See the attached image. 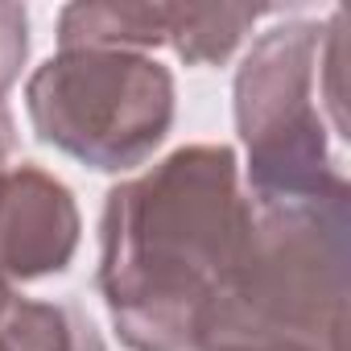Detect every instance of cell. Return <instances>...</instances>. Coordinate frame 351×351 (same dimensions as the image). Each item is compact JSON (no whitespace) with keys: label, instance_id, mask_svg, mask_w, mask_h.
<instances>
[{"label":"cell","instance_id":"ba28073f","mask_svg":"<svg viewBox=\"0 0 351 351\" xmlns=\"http://www.w3.org/2000/svg\"><path fill=\"white\" fill-rule=\"evenodd\" d=\"M13 153H17V124H13V112L5 104V91H0V169L9 165Z\"/></svg>","mask_w":351,"mask_h":351},{"label":"cell","instance_id":"277c9868","mask_svg":"<svg viewBox=\"0 0 351 351\" xmlns=\"http://www.w3.org/2000/svg\"><path fill=\"white\" fill-rule=\"evenodd\" d=\"M79 248L75 195L34 161L0 169V281L62 273Z\"/></svg>","mask_w":351,"mask_h":351},{"label":"cell","instance_id":"52a82bcc","mask_svg":"<svg viewBox=\"0 0 351 351\" xmlns=\"http://www.w3.org/2000/svg\"><path fill=\"white\" fill-rule=\"evenodd\" d=\"M29 54V13L21 5H0V91L21 79Z\"/></svg>","mask_w":351,"mask_h":351},{"label":"cell","instance_id":"3957f363","mask_svg":"<svg viewBox=\"0 0 351 351\" xmlns=\"http://www.w3.org/2000/svg\"><path fill=\"white\" fill-rule=\"evenodd\" d=\"M25 108L58 153L91 169H132L173 124V75L136 50L71 46L29 75Z\"/></svg>","mask_w":351,"mask_h":351},{"label":"cell","instance_id":"7a4b0ae2","mask_svg":"<svg viewBox=\"0 0 351 351\" xmlns=\"http://www.w3.org/2000/svg\"><path fill=\"white\" fill-rule=\"evenodd\" d=\"M343 9H335L326 25L285 21L265 29L248 50L236 75V128L248 149L252 203L347 191L322 124V104H330L343 128Z\"/></svg>","mask_w":351,"mask_h":351},{"label":"cell","instance_id":"5b68a950","mask_svg":"<svg viewBox=\"0 0 351 351\" xmlns=\"http://www.w3.org/2000/svg\"><path fill=\"white\" fill-rule=\"evenodd\" d=\"M0 351H104V343L79 306L34 302L0 281Z\"/></svg>","mask_w":351,"mask_h":351},{"label":"cell","instance_id":"8992f818","mask_svg":"<svg viewBox=\"0 0 351 351\" xmlns=\"http://www.w3.org/2000/svg\"><path fill=\"white\" fill-rule=\"evenodd\" d=\"M269 9H228V5H165L161 46H169L191 66L223 62L240 38L265 17Z\"/></svg>","mask_w":351,"mask_h":351},{"label":"cell","instance_id":"6da1fadb","mask_svg":"<svg viewBox=\"0 0 351 351\" xmlns=\"http://www.w3.org/2000/svg\"><path fill=\"white\" fill-rule=\"evenodd\" d=\"M252 236V199L228 145H186L108 191L99 293L132 351H195Z\"/></svg>","mask_w":351,"mask_h":351}]
</instances>
